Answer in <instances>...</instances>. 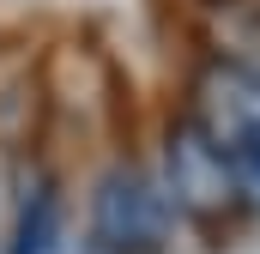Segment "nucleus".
<instances>
[{"instance_id":"f257e3e1","label":"nucleus","mask_w":260,"mask_h":254,"mask_svg":"<svg viewBox=\"0 0 260 254\" xmlns=\"http://www.w3.org/2000/svg\"><path fill=\"white\" fill-rule=\"evenodd\" d=\"M164 194L200 230H230L242 218V176L230 164V145H218L200 121H176L164 145Z\"/></svg>"},{"instance_id":"20e7f679","label":"nucleus","mask_w":260,"mask_h":254,"mask_svg":"<svg viewBox=\"0 0 260 254\" xmlns=\"http://www.w3.org/2000/svg\"><path fill=\"white\" fill-rule=\"evenodd\" d=\"M230 164H236V176H242V188L260 194V121L242 127L236 139H230Z\"/></svg>"},{"instance_id":"f03ea898","label":"nucleus","mask_w":260,"mask_h":254,"mask_svg":"<svg viewBox=\"0 0 260 254\" xmlns=\"http://www.w3.org/2000/svg\"><path fill=\"white\" fill-rule=\"evenodd\" d=\"M176 206L164 182L139 164H109L91 188V242L97 254H164Z\"/></svg>"},{"instance_id":"7ed1b4c3","label":"nucleus","mask_w":260,"mask_h":254,"mask_svg":"<svg viewBox=\"0 0 260 254\" xmlns=\"http://www.w3.org/2000/svg\"><path fill=\"white\" fill-rule=\"evenodd\" d=\"M55 230H61V194H55L49 176H37V188H24V200H18V236H12V254H49Z\"/></svg>"}]
</instances>
